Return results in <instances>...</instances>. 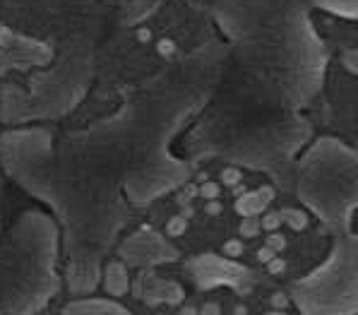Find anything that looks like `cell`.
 Wrapping results in <instances>:
<instances>
[{
  "instance_id": "cell-1",
  "label": "cell",
  "mask_w": 358,
  "mask_h": 315,
  "mask_svg": "<svg viewBox=\"0 0 358 315\" xmlns=\"http://www.w3.org/2000/svg\"><path fill=\"white\" fill-rule=\"evenodd\" d=\"M202 195H205V197H216V195H219V188L214 186V183H207V186L202 188Z\"/></svg>"
},
{
  "instance_id": "cell-2",
  "label": "cell",
  "mask_w": 358,
  "mask_h": 315,
  "mask_svg": "<svg viewBox=\"0 0 358 315\" xmlns=\"http://www.w3.org/2000/svg\"><path fill=\"white\" fill-rule=\"evenodd\" d=\"M183 226H185V222H183V219H173V222L169 224V231H171V233H180V231H183Z\"/></svg>"
},
{
  "instance_id": "cell-3",
  "label": "cell",
  "mask_w": 358,
  "mask_h": 315,
  "mask_svg": "<svg viewBox=\"0 0 358 315\" xmlns=\"http://www.w3.org/2000/svg\"><path fill=\"white\" fill-rule=\"evenodd\" d=\"M222 313V308L216 306V303H207L205 308H202V315H219Z\"/></svg>"
},
{
  "instance_id": "cell-4",
  "label": "cell",
  "mask_w": 358,
  "mask_h": 315,
  "mask_svg": "<svg viewBox=\"0 0 358 315\" xmlns=\"http://www.w3.org/2000/svg\"><path fill=\"white\" fill-rule=\"evenodd\" d=\"M226 250H229V253H233V255H238V253H240V243H238V241H233V243H226Z\"/></svg>"
},
{
  "instance_id": "cell-5",
  "label": "cell",
  "mask_w": 358,
  "mask_h": 315,
  "mask_svg": "<svg viewBox=\"0 0 358 315\" xmlns=\"http://www.w3.org/2000/svg\"><path fill=\"white\" fill-rule=\"evenodd\" d=\"M282 267H284V262H282V260H277V262H274V265H269V270H272V272H279Z\"/></svg>"
},
{
  "instance_id": "cell-6",
  "label": "cell",
  "mask_w": 358,
  "mask_h": 315,
  "mask_svg": "<svg viewBox=\"0 0 358 315\" xmlns=\"http://www.w3.org/2000/svg\"><path fill=\"white\" fill-rule=\"evenodd\" d=\"M183 315H197V310H195V308H185V310H183Z\"/></svg>"
},
{
  "instance_id": "cell-7",
  "label": "cell",
  "mask_w": 358,
  "mask_h": 315,
  "mask_svg": "<svg viewBox=\"0 0 358 315\" xmlns=\"http://www.w3.org/2000/svg\"><path fill=\"white\" fill-rule=\"evenodd\" d=\"M236 315H245V306H238V308H236Z\"/></svg>"
},
{
  "instance_id": "cell-8",
  "label": "cell",
  "mask_w": 358,
  "mask_h": 315,
  "mask_svg": "<svg viewBox=\"0 0 358 315\" xmlns=\"http://www.w3.org/2000/svg\"><path fill=\"white\" fill-rule=\"evenodd\" d=\"M272 315H284V313H272Z\"/></svg>"
}]
</instances>
